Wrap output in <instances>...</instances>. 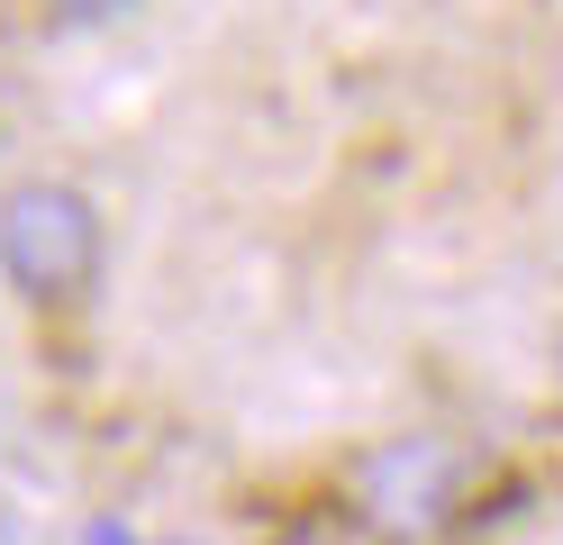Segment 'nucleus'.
Masks as SVG:
<instances>
[{
    "instance_id": "nucleus-1",
    "label": "nucleus",
    "mask_w": 563,
    "mask_h": 545,
    "mask_svg": "<svg viewBox=\"0 0 563 545\" xmlns=\"http://www.w3.org/2000/svg\"><path fill=\"white\" fill-rule=\"evenodd\" d=\"M0 273H10V291L27 309L82 301L91 273H100V209L55 173L0 192Z\"/></svg>"
},
{
    "instance_id": "nucleus-2",
    "label": "nucleus",
    "mask_w": 563,
    "mask_h": 545,
    "mask_svg": "<svg viewBox=\"0 0 563 545\" xmlns=\"http://www.w3.org/2000/svg\"><path fill=\"white\" fill-rule=\"evenodd\" d=\"M345 491H355V509L382 536L409 545V536H437L454 519V500H464V455H454L445 436H428V427H400V436H382V446L355 455Z\"/></svg>"
},
{
    "instance_id": "nucleus-4",
    "label": "nucleus",
    "mask_w": 563,
    "mask_h": 545,
    "mask_svg": "<svg viewBox=\"0 0 563 545\" xmlns=\"http://www.w3.org/2000/svg\"><path fill=\"white\" fill-rule=\"evenodd\" d=\"M82 545H136V527H119V519H91V527H82Z\"/></svg>"
},
{
    "instance_id": "nucleus-3",
    "label": "nucleus",
    "mask_w": 563,
    "mask_h": 545,
    "mask_svg": "<svg viewBox=\"0 0 563 545\" xmlns=\"http://www.w3.org/2000/svg\"><path fill=\"white\" fill-rule=\"evenodd\" d=\"M46 10H55V19H74V28H100V19H119L128 0H46Z\"/></svg>"
}]
</instances>
